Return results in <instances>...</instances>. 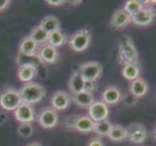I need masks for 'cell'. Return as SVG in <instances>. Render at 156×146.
<instances>
[{"instance_id":"obj_1","label":"cell","mask_w":156,"mask_h":146,"mask_svg":"<svg viewBox=\"0 0 156 146\" xmlns=\"http://www.w3.org/2000/svg\"><path fill=\"white\" fill-rule=\"evenodd\" d=\"M118 62L122 66L126 63H139V53L130 36L122 35L118 40Z\"/></svg>"},{"instance_id":"obj_2","label":"cell","mask_w":156,"mask_h":146,"mask_svg":"<svg viewBox=\"0 0 156 146\" xmlns=\"http://www.w3.org/2000/svg\"><path fill=\"white\" fill-rule=\"evenodd\" d=\"M19 91L23 102L29 105L38 103L46 95V89L41 84L35 82L24 84Z\"/></svg>"},{"instance_id":"obj_3","label":"cell","mask_w":156,"mask_h":146,"mask_svg":"<svg viewBox=\"0 0 156 146\" xmlns=\"http://www.w3.org/2000/svg\"><path fill=\"white\" fill-rule=\"evenodd\" d=\"M91 31L89 28H83L76 31L68 41L69 47L76 53H83L89 47L91 42Z\"/></svg>"},{"instance_id":"obj_4","label":"cell","mask_w":156,"mask_h":146,"mask_svg":"<svg viewBox=\"0 0 156 146\" xmlns=\"http://www.w3.org/2000/svg\"><path fill=\"white\" fill-rule=\"evenodd\" d=\"M23 103L19 90L8 88L0 94V107L6 111H15Z\"/></svg>"},{"instance_id":"obj_5","label":"cell","mask_w":156,"mask_h":146,"mask_svg":"<svg viewBox=\"0 0 156 146\" xmlns=\"http://www.w3.org/2000/svg\"><path fill=\"white\" fill-rule=\"evenodd\" d=\"M79 72L85 81H94L96 82L103 72V66L99 62H87L80 66Z\"/></svg>"},{"instance_id":"obj_6","label":"cell","mask_w":156,"mask_h":146,"mask_svg":"<svg viewBox=\"0 0 156 146\" xmlns=\"http://www.w3.org/2000/svg\"><path fill=\"white\" fill-rule=\"evenodd\" d=\"M127 129V139L133 144H143L147 138V128L142 123H132Z\"/></svg>"},{"instance_id":"obj_7","label":"cell","mask_w":156,"mask_h":146,"mask_svg":"<svg viewBox=\"0 0 156 146\" xmlns=\"http://www.w3.org/2000/svg\"><path fill=\"white\" fill-rule=\"evenodd\" d=\"M87 112L91 120L95 123H97V122L107 120L110 114V109H109V106L106 105L103 101L95 100L93 103L87 108Z\"/></svg>"},{"instance_id":"obj_8","label":"cell","mask_w":156,"mask_h":146,"mask_svg":"<svg viewBox=\"0 0 156 146\" xmlns=\"http://www.w3.org/2000/svg\"><path fill=\"white\" fill-rule=\"evenodd\" d=\"M58 113L52 108H44L40 111L38 117H37V121H38L39 125L44 129H53L57 126L58 124Z\"/></svg>"},{"instance_id":"obj_9","label":"cell","mask_w":156,"mask_h":146,"mask_svg":"<svg viewBox=\"0 0 156 146\" xmlns=\"http://www.w3.org/2000/svg\"><path fill=\"white\" fill-rule=\"evenodd\" d=\"M123 94L120 89L116 86H107L104 88L101 94V101L108 106L110 105H116L117 103L122 100Z\"/></svg>"},{"instance_id":"obj_10","label":"cell","mask_w":156,"mask_h":146,"mask_svg":"<svg viewBox=\"0 0 156 146\" xmlns=\"http://www.w3.org/2000/svg\"><path fill=\"white\" fill-rule=\"evenodd\" d=\"M130 24L131 16L128 15L123 8H120L112 14L110 21V28L114 30H120L125 28Z\"/></svg>"},{"instance_id":"obj_11","label":"cell","mask_w":156,"mask_h":146,"mask_svg":"<svg viewBox=\"0 0 156 146\" xmlns=\"http://www.w3.org/2000/svg\"><path fill=\"white\" fill-rule=\"evenodd\" d=\"M71 95L67 92L64 91H56L53 93L51 99V108L55 111H64L71 104Z\"/></svg>"},{"instance_id":"obj_12","label":"cell","mask_w":156,"mask_h":146,"mask_svg":"<svg viewBox=\"0 0 156 146\" xmlns=\"http://www.w3.org/2000/svg\"><path fill=\"white\" fill-rule=\"evenodd\" d=\"M155 18L156 16L154 15V13L144 5V7L139 13L131 17V24L144 28V26H148L151 24L154 21Z\"/></svg>"},{"instance_id":"obj_13","label":"cell","mask_w":156,"mask_h":146,"mask_svg":"<svg viewBox=\"0 0 156 146\" xmlns=\"http://www.w3.org/2000/svg\"><path fill=\"white\" fill-rule=\"evenodd\" d=\"M14 116L20 124H31L35 120V111L31 105L23 102L14 111Z\"/></svg>"},{"instance_id":"obj_14","label":"cell","mask_w":156,"mask_h":146,"mask_svg":"<svg viewBox=\"0 0 156 146\" xmlns=\"http://www.w3.org/2000/svg\"><path fill=\"white\" fill-rule=\"evenodd\" d=\"M38 56L43 64H53L57 62L59 58V53L56 48L52 47L47 43V44L39 48Z\"/></svg>"},{"instance_id":"obj_15","label":"cell","mask_w":156,"mask_h":146,"mask_svg":"<svg viewBox=\"0 0 156 146\" xmlns=\"http://www.w3.org/2000/svg\"><path fill=\"white\" fill-rule=\"evenodd\" d=\"M149 92V85L143 77H139L133 80L129 84V93L137 99L146 96Z\"/></svg>"},{"instance_id":"obj_16","label":"cell","mask_w":156,"mask_h":146,"mask_svg":"<svg viewBox=\"0 0 156 146\" xmlns=\"http://www.w3.org/2000/svg\"><path fill=\"white\" fill-rule=\"evenodd\" d=\"M40 46L32 40L29 36H26L21 40L19 46V54L23 56H33L37 55Z\"/></svg>"},{"instance_id":"obj_17","label":"cell","mask_w":156,"mask_h":146,"mask_svg":"<svg viewBox=\"0 0 156 146\" xmlns=\"http://www.w3.org/2000/svg\"><path fill=\"white\" fill-rule=\"evenodd\" d=\"M94 126H95V122L91 120L88 115H80L77 117L74 129L79 133H89L93 132Z\"/></svg>"},{"instance_id":"obj_18","label":"cell","mask_w":156,"mask_h":146,"mask_svg":"<svg viewBox=\"0 0 156 146\" xmlns=\"http://www.w3.org/2000/svg\"><path fill=\"white\" fill-rule=\"evenodd\" d=\"M71 100L77 106L87 109V108L95 101V99H94L93 94H89V93H87V92L83 91L79 94L72 95Z\"/></svg>"},{"instance_id":"obj_19","label":"cell","mask_w":156,"mask_h":146,"mask_svg":"<svg viewBox=\"0 0 156 146\" xmlns=\"http://www.w3.org/2000/svg\"><path fill=\"white\" fill-rule=\"evenodd\" d=\"M121 74L122 77L125 78L129 82L141 77V67H140V64L139 63L123 64L121 69Z\"/></svg>"},{"instance_id":"obj_20","label":"cell","mask_w":156,"mask_h":146,"mask_svg":"<svg viewBox=\"0 0 156 146\" xmlns=\"http://www.w3.org/2000/svg\"><path fill=\"white\" fill-rule=\"evenodd\" d=\"M108 137L112 142H123L127 139L126 127L120 125V124L112 125L109 134H108Z\"/></svg>"},{"instance_id":"obj_21","label":"cell","mask_w":156,"mask_h":146,"mask_svg":"<svg viewBox=\"0 0 156 146\" xmlns=\"http://www.w3.org/2000/svg\"><path fill=\"white\" fill-rule=\"evenodd\" d=\"M84 82H85V80L83 78V76L80 75L79 71L74 72L68 81V89L71 92L72 95L79 94L80 92L83 91Z\"/></svg>"},{"instance_id":"obj_22","label":"cell","mask_w":156,"mask_h":146,"mask_svg":"<svg viewBox=\"0 0 156 146\" xmlns=\"http://www.w3.org/2000/svg\"><path fill=\"white\" fill-rule=\"evenodd\" d=\"M37 73H38V69L36 67L30 66H19L17 75L20 82L26 84L32 82V80L36 77Z\"/></svg>"},{"instance_id":"obj_23","label":"cell","mask_w":156,"mask_h":146,"mask_svg":"<svg viewBox=\"0 0 156 146\" xmlns=\"http://www.w3.org/2000/svg\"><path fill=\"white\" fill-rule=\"evenodd\" d=\"M39 25L47 32V33L50 34L53 31L60 29V21H59L58 18H56L55 16L50 15V16H46V17L43 18L42 21H40Z\"/></svg>"},{"instance_id":"obj_24","label":"cell","mask_w":156,"mask_h":146,"mask_svg":"<svg viewBox=\"0 0 156 146\" xmlns=\"http://www.w3.org/2000/svg\"><path fill=\"white\" fill-rule=\"evenodd\" d=\"M16 62H17V64L19 66H30L36 67L38 69V67L43 64V62H41V59L37 55H33V56H23V55H18L17 58H16Z\"/></svg>"},{"instance_id":"obj_25","label":"cell","mask_w":156,"mask_h":146,"mask_svg":"<svg viewBox=\"0 0 156 146\" xmlns=\"http://www.w3.org/2000/svg\"><path fill=\"white\" fill-rule=\"evenodd\" d=\"M32 40H34L40 47L48 43V38H49V33L43 29L40 25H37L32 28L30 31V34L28 35Z\"/></svg>"},{"instance_id":"obj_26","label":"cell","mask_w":156,"mask_h":146,"mask_svg":"<svg viewBox=\"0 0 156 146\" xmlns=\"http://www.w3.org/2000/svg\"><path fill=\"white\" fill-rule=\"evenodd\" d=\"M66 40H67L66 35L64 34L60 29H59V30H55V31H53L49 34L48 44H50L51 46L57 49L58 47H61L65 44Z\"/></svg>"},{"instance_id":"obj_27","label":"cell","mask_w":156,"mask_h":146,"mask_svg":"<svg viewBox=\"0 0 156 146\" xmlns=\"http://www.w3.org/2000/svg\"><path fill=\"white\" fill-rule=\"evenodd\" d=\"M144 7V5L143 1H139V0H127L124 3L123 9H124V11L128 15H130L132 17V16L139 13Z\"/></svg>"},{"instance_id":"obj_28","label":"cell","mask_w":156,"mask_h":146,"mask_svg":"<svg viewBox=\"0 0 156 146\" xmlns=\"http://www.w3.org/2000/svg\"><path fill=\"white\" fill-rule=\"evenodd\" d=\"M112 126V124L108 120V119L101 122H97V123H95L93 133H95L99 137H108V134H109L111 131Z\"/></svg>"},{"instance_id":"obj_29","label":"cell","mask_w":156,"mask_h":146,"mask_svg":"<svg viewBox=\"0 0 156 146\" xmlns=\"http://www.w3.org/2000/svg\"><path fill=\"white\" fill-rule=\"evenodd\" d=\"M17 132L21 137L28 138L33 134V127L31 124H20Z\"/></svg>"},{"instance_id":"obj_30","label":"cell","mask_w":156,"mask_h":146,"mask_svg":"<svg viewBox=\"0 0 156 146\" xmlns=\"http://www.w3.org/2000/svg\"><path fill=\"white\" fill-rule=\"evenodd\" d=\"M122 101L124 102V104L126 106H134L138 101V99L137 97H135L134 95H132L130 93H128L126 95H123L122 97Z\"/></svg>"},{"instance_id":"obj_31","label":"cell","mask_w":156,"mask_h":146,"mask_svg":"<svg viewBox=\"0 0 156 146\" xmlns=\"http://www.w3.org/2000/svg\"><path fill=\"white\" fill-rule=\"evenodd\" d=\"M97 89V84L94 81H85L83 86V92H87L89 94H93Z\"/></svg>"},{"instance_id":"obj_32","label":"cell","mask_w":156,"mask_h":146,"mask_svg":"<svg viewBox=\"0 0 156 146\" xmlns=\"http://www.w3.org/2000/svg\"><path fill=\"white\" fill-rule=\"evenodd\" d=\"M77 115H73V116H69L67 117L65 120H64L63 125L66 129H74L75 127V123H76L77 120Z\"/></svg>"},{"instance_id":"obj_33","label":"cell","mask_w":156,"mask_h":146,"mask_svg":"<svg viewBox=\"0 0 156 146\" xmlns=\"http://www.w3.org/2000/svg\"><path fill=\"white\" fill-rule=\"evenodd\" d=\"M87 146H106L103 139L100 137H93L87 142Z\"/></svg>"},{"instance_id":"obj_34","label":"cell","mask_w":156,"mask_h":146,"mask_svg":"<svg viewBox=\"0 0 156 146\" xmlns=\"http://www.w3.org/2000/svg\"><path fill=\"white\" fill-rule=\"evenodd\" d=\"M46 3L52 7H59L63 6L66 3V1H64V0H48V1H46Z\"/></svg>"},{"instance_id":"obj_35","label":"cell","mask_w":156,"mask_h":146,"mask_svg":"<svg viewBox=\"0 0 156 146\" xmlns=\"http://www.w3.org/2000/svg\"><path fill=\"white\" fill-rule=\"evenodd\" d=\"M10 3H11L10 0H0V12L6 10L9 7Z\"/></svg>"},{"instance_id":"obj_36","label":"cell","mask_w":156,"mask_h":146,"mask_svg":"<svg viewBox=\"0 0 156 146\" xmlns=\"http://www.w3.org/2000/svg\"><path fill=\"white\" fill-rule=\"evenodd\" d=\"M25 146H43V145L38 141H32V142H30L28 144H26Z\"/></svg>"},{"instance_id":"obj_37","label":"cell","mask_w":156,"mask_h":146,"mask_svg":"<svg viewBox=\"0 0 156 146\" xmlns=\"http://www.w3.org/2000/svg\"><path fill=\"white\" fill-rule=\"evenodd\" d=\"M151 137H152V139L154 140V141H156V127L153 129V131L151 133Z\"/></svg>"},{"instance_id":"obj_38","label":"cell","mask_w":156,"mask_h":146,"mask_svg":"<svg viewBox=\"0 0 156 146\" xmlns=\"http://www.w3.org/2000/svg\"><path fill=\"white\" fill-rule=\"evenodd\" d=\"M69 3H71L72 5H80V3H83V1H69Z\"/></svg>"},{"instance_id":"obj_39","label":"cell","mask_w":156,"mask_h":146,"mask_svg":"<svg viewBox=\"0 0 156 146\" xmlns=\"http://www.w3.org/2000/svg\"><path fill=\"white\" fill-rule=\"evenodd\" d=\"M155 127H156V126H155Z\"/></svg>"}]
</instances>
